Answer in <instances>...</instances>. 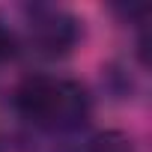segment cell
Masks as SVG:
<instances>
[{
    "label": "cell",
    "instance_id": "6da1fadb",
    "mask_svg": "<svg viewBox=\"0 0 152 152\" xmlns=\"http://www.w3.org/2000/svg\"><path fill=\"white\" fill-rule=\"evenodd\" d=\"M15 110L42 125V128H78L90 116V93L78 81L48 78V75H30L24 78L12 96Z\"/></svg>",
    "mask_w": 152,
    "mask_h": 152
},
{
    "label": "cell",
    "instance_id": "7a4b0ae2",
    "mask_svg": "<svg viewBox=\"0 0 152 152\" xmlns=\"http://www.w3.org/2000/svg\"><path fill=\"white\" fill-rule=\"evenodd\" d=\"M30 36H33V45L48 54V57H57V54H69L81 39V24L75 15L63 12V9H54V6H36L30 12Z\"/></svg>",
    "mask_w": 152,
    "mask_h": 152
},
{
    "label": "cell",
    "instance_id": "3957f363",
    "mask_svg": "<svg viewBox=\"0 0 152 152\" xmlns=\"http://www.w3.org/2000/svg\"><path fill=\"white\" fill-rule=\"evenodd\" d=\"M87 152H134V143L122 131H104V134H96L90 140Z\"/></svg>",
    "mask_w": 152,
    "mask_h": 152
},
{
    "label": "cell",
    "instance_id": "277c9868",
    "mask_svg": "<svg viewBox=\"0 0 152 152\" xmlns=\"http://www.w3.org/2000/svg\"><path fill=\"white\" fill-rule=\"evenodd\" d=\"M15 51H18V39H15V33L0 21V63L3 60H9V57H15Z\"/></svg>",
    "mask_w": 152,
    "mask_h": 152
}]
</instances>
